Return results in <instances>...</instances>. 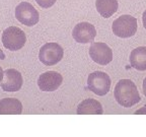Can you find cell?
Listing matches in <instances>:
<instances>
[{
	"mask_svg": "<svg viewBox=\"0 0 146 137\" xmlns=\"http://www.w3.org/2000/svg\"><path fill=\"white\" fill-rule=\"evenodd\" d=\"M114 96L117 103L124 108H131L141 100L136 84L130 79H121L115 87Z\"/></svg>",
	"mask_w": 146,
	"mask_h": 137,
	"instance_id": "obj_1",
	"label": "cell"
},
{
	"mask_svg": "<svg viewBox=\"0 0 146 137\" xmlns=\"http://www.w3.org/2000/svg\"><path fill=\"white\" fill-rule=\"evenodd\" d=\"M137 29H138L137 18L128 14L119 16L112 25L113 33L117 37L123 39L133 37L137 33Z\"/></svg>",
	"mask_w": 146,
	"mask_h": 137,
	"instance_id": "obj_2",
	"label": "cell"
},
{
	"mask_svg": "<svg viewBox=\"0 0 146 137\" xmlns=\"http://www.w3.org/2000/svg\"><path fill=\"white\" fill-rule=\"evenodd\" d=\"M111 78L103 71H94L87 78V88L100 96H106L111 88Z\"/></svg>",
	"mask_w": 146,
	"mask_h": 137,
	"instance_id": "obj_3",
	"label": "cell"
},
{
	"mask_svg": "<svg viewBox=\"0 0 146 137\" xmlns=\"http://www.w3.org/2000/svg\"><path fill=\"white\" fill-rule=\"evenodd\" d=\"M27 42V37L21 29L17 27H9L2 34V43L5 48L10 51L21 50Z\"/></svg>",
	"mask_w": 146,
	"mask_h": 137,
	"instance_id": "obj_4",
	"label": "cell"
},
{
	"mask_svg": "<svg viewBox=\"0 0 146 137\" xmlns=\"http://www.w3.org/2000/svg\"><path fill=\"white\" fill-rule=\"evenodd\" d=\"M64 56V50L57 43H47L39 53V59L46 66H53L59 63Z\"/></svg>",
	"mask_w": 146,
	"mask_h": 137,
	"instance_id": "obj_5",
	"label": "cell"
},
{
	"mask_svg": "<svg viewBox=\"0 0 146 137\" xmlns=\"http://www.w3.org/2000/svg\"><path fill=\"white\" fill-rule=\"evenodd\" d=\"M15 17L23 25H27V27H33L39 23L40 14L31 3L23 1L16 6Z\"/></svg>",
	"mask_w": 146,
	"mask_h": 137,
	"instance_id": "obj_6",
	"label": "cell"
},
{
	"mask_svg": "<svg viewBox=\"0 0 146 137\" xmlns=\"http://www.w3.org/2000/svg\"><path fill=\"white\" fill-rule=\"evenodd\" d=\"M89 56L96 63L107 65L113 60V51L106 43H92L89 48Z\"/></svg>",
	"mask_w": 146,
	"mask_h": 137,
	"instance_id": "obj_7",
	"label": "cell"
},
{
	"mask_svg": "<svg viewBox=\"0 0 146 137\" xmlns=\"http://www.w3.org/2000/svg\"><path fill=\"white\" fill-rule=\"evenodd\" d=\"M23 76L21 72L16 69L10 68L3 71V78L0 82V85L4 91H9V92L18 91L23 86Z\"/></svg>",
	"mask_w": 146,
	"mask_h": 137,
	"instance_id": "obj_8",
	"label": "cell"
},
{
	"mask_svg": "<svg viewBox=\"0 0 146 137\" xmlns=\"http://www.w3.org/2000/svg\"><path fill=\"white\" fill-rule=\"evenodd\" d=\"M73 39L77 43L80 44H87L92 43L96 36V30L94 25L91 23L83 21L78 25H76L73 29L72 32Z\"/></svg>",
	"mask_w": 146,
	"mask_h": 137,
	"instance_id": "obj_9",
	"label": "cell"
},
{
	"mask_svg": "<svg viewBox=\"0 0 146 137\" xmlns=\"http://www.w3.org/2000/svg\"><path fill=\"white\" fill-rule=\"evenodd\" d=\"M63 82V77L56 71H47L41 74L38 79V85L43 91L57 90Z\"/></svg>",
	"mask_w": 146,
	"mask_h": 137,
	"instance_id": "obj_10",
	"label": "cell"
},
{
	"mask_svg": "<svg viewBox=\"0 0 146 137\" xmlns=\"http://www.w3.org/2000/svg\"><path fill=\"white\" fill-rule=\"evenodd\" d=\"M77 115H102L104 113L102 104L94 98H86L78 105Z\"/></svg>",
	"mask_w": 146,
	"mask_h": 137,
	"instance_id": "obj_11",
	"label": "cell"
},
{
	"mask_svg": "<svg viewBox=\"0 0 146 137\" xmlns=\"http://www.w3.org/2000/svg\"><path fill=\"white\" fill-rule=\"evenodd\" d=\"M23 104L14 98H5L0 100V115H21Z\"/></svg>",
	"mask_w": 146,
	"mask_h": 137,
	"instance_id": "obj_12",
	"label": "cell"
},
{
	"mask_svg": "<svg viewBox=\"0 0 146 137\" xmlns=\"http://www.w3.org/2000/svg\"><path fill=\"white\" fill-rule=\"evenodd\" d=\"M130 64L136 70H146V47L141 46L132 50L130 54Z\"/></svg>",
	"mask_w": 146,
	"mask_h": 137,
	"instance_id": "obj_13",
	"label": "cell"
},
{
	"mask_svg": "<svg viewBox=\"0 0 146 137\" xmlns=\"http://www.w3.org/2000/svg\"><path fill=\"white\" fill-rule=\"evenodd\" d=\"M117 0H96V7L98 12L105 18H109L118 10Z\"/></svg>",
	"mask_w": 146,
	"mask_h": 137,
	"instance_id": "obj_14",
	"label": "cell"
},
{
	"mask_svg": "<svg viewBox=\"0 0 146 137\" xmlns=\"http://www.w3.org/2000/svg\"><path fill=\"white\" fill-rule=\"evenodd\" d=\"M57 0H36V2L38 3L39 6H41L42 8H50L55 4Z\"/></svg>",
	"mask_w": 146,
	"mask_h": 137,
	"instance_id": "obj_15",
	"label": "cell"
},
{
	"mask_svg": "<svg viewBox=\"0 0 146 137\" xmlns=\"http://www.w3.org/2000/svg\"><path fill=\"white\" fill-rule=\"evenodd\" d=\"M145 113H146V106H144V107H142V109L136 111L134 114L135 115H138V114H145Z\"/></svg>",
	"mask_w": 146,
	"mask_h": 137,
	"instance_id": "obj_16",
	"label": "cell"
},
{
	"mask_svg": "<svg viewBox=\"0 0 146 137\" xmlns=\"http://www.w3.org/2000/svg\"><path fill=\"white\" fill-rule=\"evenodd\" d=\"M142 21H143V27H144V29L146 30V10L143 12V14H142Z\"/></svg>",
	"mask_w": 146,
	"mask_h": 137,
	"instance_id": "obj_17",
	"label": "cell"
},
{
	"mask_svg": "<svg viewBox=\"0 0 146 137\" xmlns=\"http://www.w3.org/2000/svg\"><path fill=\"white\" fill-rule=\"evenodd\" d=\"M142 87H143V94H144V96H146V77L144 78V80H143V85H142Z\"/></svg>",
	"mask_w": 146,
	"mask_h": 137,
	"instance_id": "obj_18",
	"label": "cell"
},
{
	"mask_svg": "<svg viewBox=\"0 0 146 137\" xmlns=\"http://www.w3.org/2000/svg\"><path fill=\"white\" fill-rule=\"evenodd\" d=\"M0 59L1 60H4L5 59V55H4V53H3V51L0 49Z\"/></svg>",
	"mask_w": 146,
	"mask_h": 137,
	"instance_id": "obj_19",
	"label": "cell"
},
{
	"mask_svg": "<svg viewBox=\"0 0 146 137\" xmlns=\"http://www.w3.org/2000/svg\"><path fill=\"white\" fill-rule=\"evenodd\" d=\"M2 78H3V70H2V68H1V66H0V82H1Z\"/></svg>",
	"mask_w": 146,
	"mask_h": 137,
	"instance_id": "obj_20",
	"label": "cell"
}]
</instances>
